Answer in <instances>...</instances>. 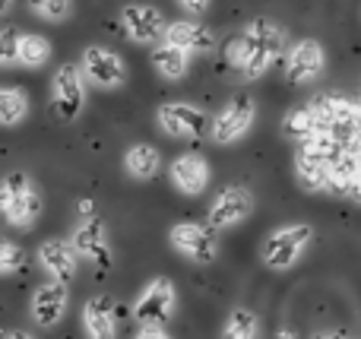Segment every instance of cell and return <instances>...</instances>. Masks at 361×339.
Returning <instances> with one entry per match:
<instances>
[{
  "instance_id": "cell-1",
  "label": "cell",
  "mask_w": 361,
  "mask_h": 339,
  "mask_svg": "<svg viewBox=\"0 0 361 339\" xmlns=\"http://www.w3.org/2000/svg\"><path fill=\"white\" fill-rule=\"evenodd\" d=\"M282 44H286L282 25L260 16V19H254V23H247L244 32H238V35L225 44V57H228L231 67H238L247 80H257V76H263L273 67Z\"/></svg>"
},
{
  "instance_id": "cell-2",
  "label": "cell",
  "mask_w": 361,
  "mask_h": 339,
  "mask_svg": "<svg viewBox=\"0 0 361 339\" xmlns=\"http://www.w3.org/2000/svg\"><path fill=\"white\" fill-rule=\"evenodd\" d=\"M175 308H178L175 285H171V279L159 276L133 302V321L140 323V330H165L175 321Z\"/></svg>"
},
{
  "instance_id": "cell-3",
  "label": "cell",
  "mask_w": 361,
  "mask_h": 339,
  "mask_svg": "<svg viewBox=\"0 0 361 339\" xmlns=\"http://www.w3.org/2000/svg\"><path fill=\"white\" fill-rule=\"evenodd\" d=\"M0 207H4V216L10 226L29 228L42 216V194L32 187V181L23 171H10L4 178V187H0Z\"/></svg>"
},
{
  "instance_id": "cell-4",
  "label": "cell",
  "mask_w": 361,
  "mask_h": 339,
  "mask_svg": "<svg viewBox=\"0 0 361 339\" xmlns=\"http://www.w3.org/2000/svg\"><path fill=\"white\" fill-rule=\"evenodd\" d=\"M311 226H282V228H273V232L263 238L260 245V260L263 266L269 270L282 273V270H292L295 264L301 260L305 247L311 245Z\"/></svg>"
},
{
  "instance_id": "cell-5",
  "label": "cell",
  "mask_w": 361,
  "mask_h": 339,
  "mask_svg": "<svg viewBox=\"0 0 361 339\" xmlns=\"http://www.w3.org/2000/svg\"><path fill=\"white\" fill-rule=\"evenodd\" d=\"M169 241L178 254H184L193 264H212L219 254L216 228L200 226V222H178V226H171Z\"/></svg>"
},
{
  "instance_id": "cell-6",
  "label": "cell",
  "mask_w": 361,
  "mask_h": 339,
  "mask_svg": "<svg viewBox=\"0 0 361 339\" xmlns=\"http://www.w3.org/2000/svg\"><path fill=\"white\" fill-rule=\"evenodd\" d=\"M250 213H254V194L244 187H225V190H219V197L209 203L206 226L216 228V232H228V228L241 226Z\"/></svg>"
},
{
  "instance_id": "cell-7",
  "label": "cell",
  "mask_w": 361,
  "mask_h": 339,
  "mask_svg": "<svg viewBox=\"0 0 361 339\" xmlns=\"http://www.w3.org/2000/svg\"><path fill=\"white\" fill-rule=\"evenodd\" d=\"M254 114H257L254 99H250V95H244V92H238L235 99H231L228 105H225L222 111L212 118V130H209L212 140H216L219 146L241 140L244 133L250 130V124H254Z\"/></svg>"
},
{
  "instance_id": "cell-8",
  "label": "cell",
  "mask_w": 361,
  "mask_h": 339,
  "mask_svg": "<svg viewBox=\"0 0 361 339\" xmlns=\"http://www.w3.org/2000/svg\"><path fill=\"white\" fill-rule=\"evenodd\" d=\"M67 304H70V289L67 283H57V279H48L42 283L35 292H32V302H29V311H32V321L38 327H57L67 314Z\"/></svg>"
},
{
  "instance_id": "cell-9",
  "label": "cell",
  "mask_w": 361,
  "mask_h": 339,
  "mask_svg": "<svg viewBox=\"0 0 361 339\" xmlns=\"http://www.w3.org/2000/svg\"><path fill=\"white\" fill-rule=\"evenodd\" d=\"M82 73L99 89H118L127 76V67L114 51L102 48V44H89V48L82 51Z\"/></svg>"
},
{
  "instance_id": "cell-10",
  "label": "cell",
  "mask_w": 361,
  "mask_h": 339,
  "mask_svg": "<svg viewBox=\"0 0 361 339\" xmlns=\"http://www.w3.org/2000/svg\"><path fill=\"white\" fill-rule=\"evenodd\" d=\"M73 247L80 257L92 260L95 266L108 270L114 264L111 257V245H108V232H105V222L102 219H89V222H80L73 232Z\"/></svg>"
},
{
  "instance_id": "cell-11",
  "label": "cell",
  "mask_w": 361,
  "mask_h": 339,
  "mask_svg": "<svg viewBox=\"0 0 361 339\" xmlns=\"http://www.w3.org/2000/svg\"><path fill=\"white\" fill-rule=\"evenodd\" d=\"M169 175H171V184L187 197H200L209 187V165H206V159L200 152H180L171 162Z\"/></svg>"
},
{
  "instance_id": "cell-12",
  "label": "cell",
  "mask_w": 361,
  "mask_h": 339,
  "mask_svg": "<svg viewBox=\"0 0 361 339\" xmlns=\"http://www.w3.org/2000/svg\"><path fill=\"white\" fill-rule=\"evenodd\" d=\"M38 264H42V270L48 273L51 279L70 283V279L76 276V266H80V254H76L73 241L51 238L38 247Z\"/></svg>"
},
{
  "instance_id": "cell-13",
  "label": "cell",
  "mask_w": 361,
  "mask_h": 339,
  "mask_svg": "<svg viewBox=\"0 0 361 339\" xmlns=\"http://www.w3.org/2000/svg\"><path fill=\"white\" fill-rule=\"evenodd\" d=\"M124 29L127 35L133 38L137 44H152L156 38L169 35V25H165V16L149 4H133L124 10Z\"/></svg>"
},
{
  "instance_id": "cell-14",
  "label": "cell",
  "mask_w": 361,
  "mask_h": 339,
  "mask_svg": "<svg viewBox=\"0 0 361 339\" xmlns=\"http://www.w3.org/2000/svg\"><path fill=\"white\" fill-rule=\"evenodd\" d=\"M324 73V48L314 38L292 44V51L286 54V76L288 82H311Z\"/></svg>"
},
{
  "instance_id": "cell-15",
  "label": "cell",
  "mask_w": 361,
  "mask_h": 339,
  "mask_svg": "<svg viewBox=\"0 0 361 339\" xmlns=\"http://www.w3.org/2000/svg\"><path fill=\"white\" fill-rule=\"evenodd\" d=\"M54 101H57V111L67 121H73L82 111L86 89H82V73L76 70V63H63L54 73Z\"/></svg>"
},
{
  "instance_id": "cell-16",
  "label": "cell",
  "mask_w": 361,
  "mask_h": 339,
  "mask_svg": "<svg viewBox=\"0 0 361 339\" xmlns=\"http://www.w3.org/2000/svg\"><path fill=\"white\" fill-rule=\"evenodd\" d=\"M159 124L171 137H200L206 127V114L187 101H165L159 108Z\"/></svg>"
},
{
  "instance_id": "cell-17",
  "label": "cell",
  "mask_w": 361,
  "mask_h": 339,
  "mask_svg": "<svg viewBox=\"0 0 361 339\" xmlns=\"http://www.w3.org/2000/svg\"><path fill=\"white\" fill-rule=\"evenodd\" d=\"M82 327L89 339H118V321H114V304L111 298L95 295L82 308Z\"/></svg>"
},
{
  "instance_id": "cell-18",
  "label": "cell",
  "mask_w": 361,
  "mask_h": 339,
  "mask_svg": "<svg viewBox=\"0 0 361 339\" xmlns=\"http://www.w3.org/2000/svg\"><path fill=\"white\" fill-rule=\"evenodd\" d=\"M282 130H286V137L298 140L301 146L307 143V140H314L320 133V124H317V111H314V105L307 101V105H295L286 111V118H282Z\"/></svg>"
},
{
  "instance_id": "cell-19",
  "label": "cell",
  "mask_w": 361,
  "mask_h": 339,
  "mask_svg": "<svg viewBox=\"0 0 361 339\" xmlns=\"http://www.w3.org/2000/svg\"><path fill=\"white\" fill-rule=\"evenodd\" d=\"M165 42L178 44V48H184V51H212L216 48L212 32L203 29V25H197V23H171Z\"/></svg>"
},
{
  "instance_id": "cell-20",
  "label": "cell",
  "mask_w": 361,
  "mask_h": 339,
  "mask_svg": "<svg viewBox=\"0 0 361 339\" xmlns=\"http://www.w3.org/2000/svg\"><path fill=\"white\" fill-rule=\"evenodd\" d=\"M159 165H162V156H159L156 146L149 143H137L127 149L124 156V168L130 178H137V181H146V178H152L159 171Z\"/></svg>"
},
{
  "instance_id": "cell-21",
  "label": "cell",
  "mask_w": 361,
  "mask_h": 339,
  "mask_svg": "<svg viewBox=\"0 0 361 339\" xmlns=\"http://www.w3.org/2000/svg\"><path fill=\"white\" fill-rule=\"evenodd\" d=\"M152 67L165 76V80H180L187 73V51L178 48V44H159L152 51Z\"/></svg>"
},
{
  "instance_id": "cell-22",
  "label": "cell",
  "mask_w": 361,
  "mask_h": 339,
  "mask_svg": "<svg viewBox=\"0 0 361 339\" xmlns=\"http://www.w3.org/2000/svg\"><path fill=\"white\" fill-rule=\"evenodd\" d=\"M25 114H29V95L19 86H6L4 92H0V124L16 127Z\"/></svg>"
},
{
  "instance_id": "cell-23",
  "label": "cell",
  "mask_w": 361,
  "mask_h": 339,
  "mask_svg": "<svg viewBox=\"0 0 361 339\" xmlns=\"http://www.w3.org/2000/svg\"><path fill=\"white\" fill-rule=\"evenodd\" d=\"M222 339H260V321L254 311L235 308L222 327Z\"/></svg>"
},
{
  "instance_id": "cell-24",
  "label": "cell",
  "mask_w": 361,
  "mask_h": 339,
  "mask_svg": "<svg viewBox=\"0 0 361 339\" xmlns=\"http://www.w3.org/2000/svg\"><path fill=\"white\" fill-rule=\"evenodd\" d=\"M51 57V44L42 35H23V48H19V63L25 67H42Z\"/></svg>"
},
{
  "instance_id": "cell-25",
  "label": "cell",
  "mask_w": 361,
  "mask_h": 339,
  "mask_svg": "<svg viewBox=\"0 0 361 339\" xmlns=\"http://www.w3.org/2000/svg\"><path fill=\"white\" fill-rule=\"evenodd\" d=\"M25 266V251L16 245V241L4 238L0 241V273L4 276H13L16 270H23Z\"/></svg>"
},
{
  "instance_id": "cell-26",
  "label": "cell",
  "mask_w": 361,
  "mask_h": 339,
  "mask_svg": "<svg viewBox=\"0 0 361 339\" xmlns=\"http://www.w3.org/2000/svg\"><path fill=\"white\" fill-rule=\"evenodd\" d=\"M70 6H73V0H29V10L35 13V16H42V19H51V23L67 19Z\"/></svg>"
},
{
  "instance_id": "cell-27",
  "label": "cell",
  "mask_w": 361,
  "mask_h": 339,
  "mask_svg": "<svg viewBox=\"0 0 361 339\" xmlns=\"http://www.w3.org/2000/svg\"><path fill=\"white\" fill-rule=\"evenodd\" d=\"M19 48H23V35L13 25H6L4 35H0V61H4V67L19 63Z\"/></svg>"
},
{
  "instance_id": "cell-28",
  "label": "cell",
  "mask_w": 361,
  "mask_h": 339,
  "mask_svg": "<svg viewBox=\"0 0 361 339\" xmlns=\"http://www.w3.org/2000/svg\"><path fill=\"white\" fill-rule=\"evenodd\" d=\"M76 213L82 216V222L99 219V216H95V203H92V200H80V203H76Z\"/></svg>"
},
{
  "instance_id": "cell-29",
  "label": "cell",
  "mask_w": 361,
  "mask_h": 339,
  "mask_svg": "<svg viewBox=\"0 0 361 339\" xmlns=\"http://www.w3.org/2000/svg\"><path fill=\"white\" fill-rule=\"evenodd\" d=\"M178 4H184L190 13H203L206 6H209V0H178Z\"/></svg>"
},
{
  "instance_id": "cell-30",
  "label": "cell",
  "mask_w": 361,
  "mask_h": 339,
  "mask_svg": "<svg viewBox=\"0 0 361 339\" xmlns=\"http://www.w3.org/2000/svg\"><path fill=\"white\" fill-rule=\"evenodd\" d=\"M137 339H171L165 330H140Z\"/></svg>"
},
{
  "instance_id": "cell-31",
  "label": "cell",
  "mask_w": 361,
  "mask_h": 339,
  "mask_svg": "<svg viewBox=\"0 0 361 339\" xmlns=\"http://www.w3.org/2000/svg\"><path fill=\"white\" fill-rule=\"evenodd\" d=\"M314 339H352L345 330H324V333H317Z\"/></svg>"
},
{
  "instance_id": "cell-32",
  "label": "cell",
  "mask_w": 361,
  "mask_h": 339,
  "mask_svg": "<svg viewBox=\"0 0 361 339\" xmlns=\"http://www.w3.org/2000/svg\"><path fill=\"white\" fill-rule=\"evenodd\" d=\"M355 143L361 146V105H355Z\"/></svg>"
},
{
  "instance_id": "cell-33",
  "label": "cell",
  "mask_w": 361,
  "mask_h": 339,
  "mask_svg": "<svg viewBox=\"0 0 361 339\" xmlns=\"http://www.w3.org/2000/svg\"><path fill=\"white\" fill-rule=\"evenodd\" d=\"M6 339H32V336H25V333H19V330H10V333H6Z\"/></svg>"
},
{
  "instance_id": "cell-34",
  "label": "cell",
  "mask_w": 361,
  "mask_h": 339,
  "mask_svg": "<svg viewBox=\"0 0 361 339\" xmlns=\"http://www.w3.org/2000/svg\"><path fill=\"white\" fill-rule=\"evenodd\" d=\"M282 339H295V336H292V330H282Z\"/></svg>"
},
{
  "instance_id": "cell-35",
  "label": "cell",
  "mask_w": 361,
  "mask_h": 339,
  "mask_svg": "<svg viewBox=\"0 0 361 339\" xmlns=\"http://www.w3.org/2000/svg\"><path fill=\"white\" fill-rule=\"evenodd\" d=\"M10 4H13V0H4V4H0V6H4V10H10Z\"/></svg>"
}]
</instances>
